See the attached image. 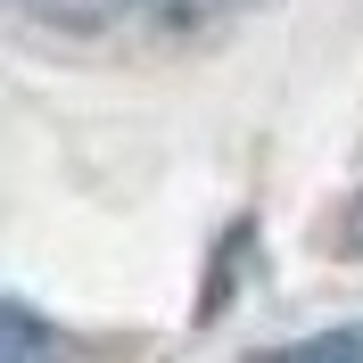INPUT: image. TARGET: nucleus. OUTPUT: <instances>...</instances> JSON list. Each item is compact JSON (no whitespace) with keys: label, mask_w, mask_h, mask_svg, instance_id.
Segmentation results:
<instances>
[{"label":"nucleus","mask_w":363,"mask_h":363,"mask_svg":"<svg viewBox=\"0 0 363 363\" xmlns=\"http://www.w3.org/2000/svg\"><path fill=\"white\" fill-rule=\"evenodd\" d=\"M0 363H58V330L17 297H0Z\"/></svg>","instance_id":"f257e3e1"},{"label":"nucleus","mask_w":363,"mask_h":363,"mask_svg":"<svg viewBox=\"0 0 363 363\" xmlns=\"http://www.w3.org/2000/svg\"><path fill=\"white\" fill-rule=\"evenodd\" d=\"M215 9H223V0H140V17L165 25V33H182V25H206Z\"/></svg>","instance_id":"20e7f679"},{"label":"nucleus","mask_w":363,"mask_h":363,"mask_svg":"<svg viewBox=\"0 0 363 363\" xmlns=\"http://www.w3.org/2000/svg\"><path fill=\"white\" fill-rule=\"evenodd\" d=\"M42 25H67V33H108V25L140 17V0H25Z\"/></svg>","instance_id":"7ed1b4c3"},{"label":"nucleus","mask_w":363,"mask_h":363,"mask_svg":"<svg viewBox=\"0 0 363 363\" xmlns=\"http://www.w3.org/2000/svg\"><path fill=\"white\" fill-rule=\"evenodd\" d=\"M248 363H363V322H339V330H314V339H289V347H264Z\"/></svg>","instance_id":"f03ea898"}]
</instances>
